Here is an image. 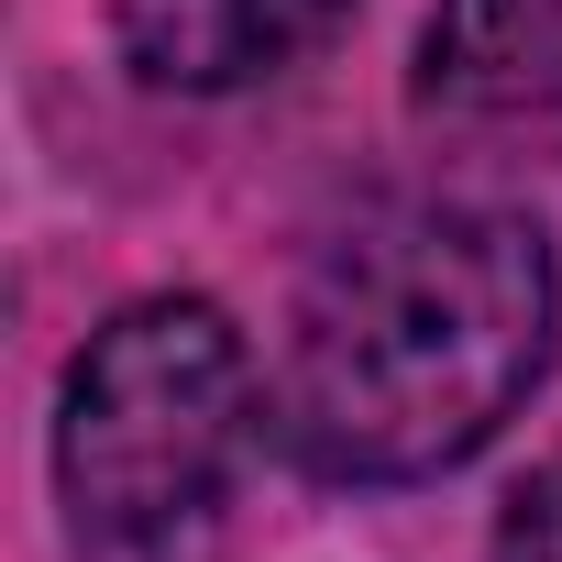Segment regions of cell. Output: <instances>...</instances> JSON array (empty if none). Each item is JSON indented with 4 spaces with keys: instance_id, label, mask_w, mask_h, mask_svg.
Wrapping results in <instances>:
<instances>
[{
    "instance_id": "cell-5",
    "label": "cell",
    "mask_w": 562,
    "mask_h": 562,
    "mask_svg": "<svg viewBox=\"0 0 562 562\" xmlns=\"http://www.w3.org/2000/svg\"><path fill=\"white\" fill-rule=\"evenodd\" d=\"M496 551H507V562H562V463L507 496V540H496Z\"/></svg>"
},
{
    "instance_id": "cell-4",
    "label": "cell",
    "mask_w": 562,
    "mask_h": 562,
    "mask_svg": "<svg viewBox=\"0 0 562 562\" xmlns=\"http://www.w3.org/2000/svg\"><path fill=\"white\" fill-rule=\"evenodd\" d=\"M419 111L452 122L562 111V0H441L419 34Z\"/></svg>"
},
{
    "instance_id": "cell-1",
    "label": "cell",
    "mask_w": 562,
    "mask_h": 562,
    "mask_svg": "<svg viewBox=\"0 0 562 562\" xmlns=\"http://www.w3.org/2000/svg\"><path fill=\"white\" fill-rule=\"evenodd\" d=\"M551 243L518 210H375L310 265L288 310L276 441L331 485H419L496 441L551 364Z\"/></svg>"
},
{
    "instance_id": "cell-2",
    "label": "cell",
    "mask_w": 562,
    "mask_h": 562,
    "mask_svg": "<svg viewBox=\"0 0 562 562\" xmlns=\"http://www.w3.org/2000/svg\"><path fill=\"white\" fill-rule=\"evenodd\" d=\"M254 375L210 299H133L56 397V507L78 562H210Z\"/></svg>"
},
{
    "instance_id": "cell-3",
    "label": "cell",
    "mask_w": 562,
    "mask_h": 562,
    "mask_svg": "<svg viewBox=\"0 0 562 562\" xmlns=\"http://www.w3.org/2000/svg\"><path fill=\"white\" fill-rule=\"evenodd\" d=\"M353 23V0H122L111 34L144 89H254Z\"/></svg>"
}]
</instances>
